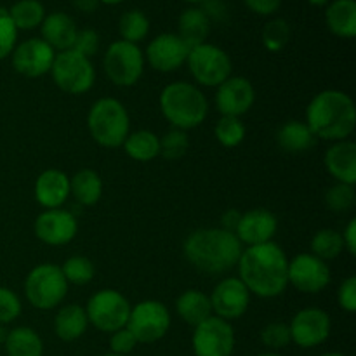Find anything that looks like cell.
I'll use <instances>...</instances> for the list:
<instances>
[{"mask_svg":"<svg viewBox=\"0 0 356 356\" xmlns=\"http://www.w3.org/2000/svg\"><path fill=\"white\" fill-rule=\"evenodd\" d=\"M278 229L277 216L266 209H252L240 218L236 226V238L247 247L261 245V243L273 242V236Z\"/></svg>","mask_w":356,"mask_h":356,"instance_id":"cell-20","label":"cell"},{"mask_svg":"<svg viewBox=\"0 0 356 356\" xmlns=\"http://www.w3.org/2000/svg\"><path fill=\"white\" fill-rule=\"evenodd\" d=\"M238 278L250 294L270 299L284 294L289 285V259L278 243L268 242L242 250Z\"/></svg>","mask_w":356,"mask_h":356,"instance_id":"cell-1","label":"cell"},{"mask_svg":"<svg viewBox=\"0 0 356 356\" xmlns=\"http://www.w3.org/2000/svg\"><path fill=\"white\" fill-rule=\"evenodd\" d=\"M73 6L82 13H94L99 7V0H73Z\"/></svg>","mask_w":356,"mask_h":356,"instance_id":"cell-49","label":"cell"},{"mask_svg":"<svg viewBox=\"0 0 356 356\" xmlns=\"http://www.w3.org/2000/svg\"><path fill=\"white\" fill-rule=\"evenodd\" d=\"M51 75L56 86L63 92L79 96V94L92 89L94 80H96V70L89 58L79 54L73 49H68V51H61L59 54H56Z\"/></svg>","mask_w":356,"mask_h":356,"instance_id":"cell-7","label":"cell"},{"mask_svg":"<svg viewBox=\"0 0 356 356\" xmlns=\"http://www.w3.org/2000/svg\"><path fill=\"white\" fill-rule=\"evenodd\" d=\"M257 356H282V355L275 353V351H270V353H263V355H257Z\"/></svg>","mask_w":356,"mask_h":356,"instance_id":"cell-54","label":"cell"},{"mask_svg":"<svg viewBox=\"0 0 356 356\" xmlns=\"http://www.w3.org/2000/svg\"><path fill=\"white\" fill-rule=\"evenodd\" d=\"M125 153L138 162H149L160 155V138L152 131H136L122 145Z\"/></svg>","mask_w":356,"mask_h":356,"instance_id":"cell-31","label":"cell"},{"mask_svg":"<svg viewBox=\"0 0 356 356\" xmlns=\"http://www.w3.org/2000/svg\"><path fill=\"white\" fill-rule=\"evenodd\" d=\"M325 21L334 35L341 38H353L356 35V2L332 0L327 6Z\"/></svg>","mask_w":356,"mask_h":356,"instance_id":"cell-26","label":"cell"},{"mask_svg":"<svg viewBox=\"0 0 356 356\" xmlns=\"http://www.w3.org/2000/svg\"><path fill=\"white\" fill-rule=\"evenodd\" d=\"M7 334H9V332H7V330L6 329H3V325H0V343H6V337H7Z\"/></svg>","mask_w":356,"mask_h":356,"instance_id":"cell-51","label":"cell"},{"mask_svg":"<svg viewBox=\"0 0 356 356\" xmlns=\"http://www.w3.org/2000/svg\"><path fill=\"white\" fill-rule=\"evenodd\" d=\"M118 31H120L122 40L131 42V44L145 40L149 31L148 16L138 9L125 10L118 21Z\"/></svg>","mask_w":356,"mask_h":356,"instance_id":"cell-33","label":"cell"},{"mask_svg":"<svg viewBox=\"0 0 356 356\" xmlns=\"http://www.w3.org/2000/svg\"><path fill=\"white\" fill-rule=\"evenodd\" d=\"M188 68L200 86L219 87L232 76V59L221 47L212 44H200L190 49Z\"/></svg>","mask_w":356,"mask_h":356,"instance_id":"cell-10","label":"cell"},{"mask_svg":"<svg viewBox=\"0 0 356 356\" xmlns=\"http://www.w3.org/2000/svg\"><path fill=\"white\" fill-rule=\"evenodd\" d=\"M131 302L113 289H103L87 301L86 313L89 323L101 332L113 334L127 325L131 315Z\"/></svg>","mask_w":356,"mask_h":356,"instance_id":"cell-8","label":"cell"},{"mask_svg":"<svg viewBox=\"0 0 356 356\" xmlns=\"http://www.w3.org/2000/svg\"><path fill=\"white\" fill-rule=\"evenodd\" d=\"M21 315V301L16 292L0 287V325L14 322Z\"/></svg>","mask_w":356,"mask_h":356,"instance_id":"cell-42","label":"cell"},{"mask_svg":"<svg viewBox=\"0 0 356 356\" xmlns=\"http://www.w3.org/2000/svg\"><path fill=\"white\" fill-rule=\"evenodd\" d=\"M70 197V177L63 170L49 169L35 183V198L45 209H59Z\"/></svg>","mask_w":356,"mask_h":356,"instance_id":"cell-21","label":"cell"},{"mask_svg":"<svg viewBox=\"0 0 356 356\" xmlns=\"http://www.w3.org/2000/svg\"><path fill=\"white\" fill-rule=\"evenodd\" d=\"M240 218H242V214H240L238 211H235V209H229V211H226L221 218L222 229L235 233L236 226H238V222H240Z\"/></svg>","mask_w":356,"mask_h":356,"instance_id":"cell-48","label":"cell"},{"mask_svg":"<svg viewBox=\"0 0 356 356\" xmlns=\"http://www.w3.org/2000/svg\"><path fill=\"white\" fill-rule=\"evenodd\" d=\"M9 16L17 30H33L44 21L45 9L38 0H17L9 9Z\"/></svg>","mask_w":356,"mask_h":356,"instance_id":"cell-32","label":"cell"},{"mask_svg":"<svg viewBox=\"0 0 356 356\" xmlns=\"http://www.w3.org/2000/svg\"><path fill=\"white\" fill-rule=\"evenodd\" d=\"M42 28V40L47 42L52 49L68 51L72 49L73 42L76 37V24L72 16L65 13H52L44 17L40 24Z\"/></svg>","mask_w":356,"mask_h":356,"instance_id":"cell-23","label":"cell"},{"mask_svg":"<svg viewBox=\"0 0 356 356\" xmlns=\"http://www.w3.org/2000/svg\"><path fill=\"white\" fill-rule=\"evenodd\" d=\"M101 356H122V355H113V353H108V355H101Z\"/></svg>","mask_w":356,"mask_h":356,"instance_id":"cell-56","label":"cell"},{"mask_svg":"<svg viewBox=\"0 0 356 356\" xmlns=\"http://www.w3.org/2000/svg\"><path fill=\"white\" fill-rule=\"evenodd\" d=\"M277 143L284 152L298 155V153H306L316 145V138L306 122L291 120L285 122L277 132Z\"/></svg>","mask_w":356,"mask_h":356,"instance_id":"cell-27","label":"cell"},{"mask_svg":"<svg viewBox=\"0 0 356 356\" xmlns=\"http://www.w3.org/2000/svg\"><path fill=\"white\" fill-rule=\"evenodd\" d=\"M104 73L118 87H131L141 79L145 56L138 44L117 40L108 47L103 59Z\"/></svg>","mask_w":356,"mask_h":356,"instance_id":"cell-9","label":"cell"},{"mask_svg":"<svg viewBox=\"0 0 356 356\" xmlns=\"http://www.w3.org/2000/svg\"><path fill=\"white\" fill-rule=\"evenodd\" d=\"M72 49L75 52H79V54L90 59L94 54H97V51H99V35H97V31L90 30V28L76 31V37Z\"/></svg>","mask_w":356,"mask_h":356,"instance_id":"cell-43","label":"cell"},{"mask_svg":"<svg viewBox=\"0 0 356 356\" xmlns=\"http://www.w3.org/2000/svg\"><path fill=\"white\" fill-rule=\"evenodd\" d=\"M184 2H190V3H205L207 0H184Z\"/></svg>","mask_w":356,"mask_h":356,"instance_id":"cell-53","label":"cell"},{"mask_svg":"<svg viewBox=\"0 0 356 356\" xmlns=\"http://www.w3.org/2000/svg\"><path fill=\"white\" fill-rule=\"evenodd\" d=\"M214 134L222 146L235 148L245 138V125L238 117H221L216 124Z\"/></svg>","mask_w":356,"mask_h":356,"instance_id":"cell-36","label":"cell"},{"mask_svg":"<svg viewBox=\"0 0 356 356\" xmlns=\"http://www.w3.org/2000/svg\"><path fill=\"white\" fill-rule=\"evenodd\" d=\"M188 146H190V139L186 132L179 129H172L160 139V153L169 160L181 159L186 153Z\"/></svg>","mask_w":356,"mask_h":356,"instance_id":"cell-39","label":"cell"},{"mask_svg":"<svg viewBox=\"0 0 356 356\" xmlns=\"http://www.w3.org/2000/svg\"><path fill=\"white\" fill-rule=\"evenodd\" d=\"M289 284L305 294H318L330 284L329 264L313 254H299L289 261Z\"/></svg>","mask_w":356,"mask_h":356,"instance_id":"cell-15","label":"cell"},{"mask_svg":"<svg viewBox=\"0 0 356 356\" xmlns=\"http://www.w3.org/2000/svg\"><path fill=\"white\" fill-rule=\"evenodd\" d=\"M89 327L86 308L79 305H66L54 318V332L65 343L80 339Z\"/></svg>","mask_w":356,"mask_h":356,"instance_id":"cell-24","label":"cell"},{"mask_svg":"<svg viewBox=\"0 0 356 356\" xmlns=\"http://www.w3.org/2000/svg\"><path fill=\"white\" fill-rule=\"evenodd\" d=\"M70 195L83 207H92L103 195V181L99 174L90 169H82L70 179Z\"/></svg>","mask_w":356,"mask_h":356,"instance_id":"cell-29","label":"cell"},{"mask_svg":"<svg viewBox=\"0 0 356 356\" xmlns=\"http://www.w3.org/2000/svg\"><path fill=\"white\" fill-rule=\"evenodd\" d=\"M209 299L214 316L229 322L245 315L250 305V292L240 278L229 277L216 285Z\"/></svg>","mask_w":356,"mask_h":356,"instance_id":"cell-14","label":"cell"},{"mask_svg":"<svg viewBox=\"0 0 356 356\" xmlns=\"http://www.w3.org/2000/svg\"><path fill=\"white\" fill-rule=\"evenodd\" d=\"M176 309L179 318L191 327L200 325L202 322H205V320L212 316L211 299H209L207 294L197 291V289L184 291L177 298Z\"/></svg>","mask_w":356,"mask_h":356,"instance_id":"cell-25","label":"cell"},{"mask_svg":"<svg viewBox=\"0 0 356 356\" xmlns=\"http://www.w3.org/2000/svg\"><path fill=\"white\" fill-rule=\"evenodd\" d=\"M120 2H124V0H99V3H106V6H117Z\"/></svg>","mask_w":356,"mask_h":356,"instance_id":"cell-52","label":"cell"},{"mask_svg":"<svg viewBox=\"0 0 356 356\" xmlns=\"http://www.w3.org/2000/svg\"><path fill=\"white\" fill-rule=\"evenodd\" d=\"M289 40H291V26L285 19H271L263 28V44L268 51H282Z\"/></svg>","mask_w":356,"mask_h":356,"instance_id":"cell-37","label":"cell"},{"mask_svg":"<svg viewBox=\"0 0 356 356\" xmlns=\"http://www.w3.org/2000/svg\"><path fill=\"white\" fill-rule=\"evenodd\" d=\"M312 250L313 256H316L322 261L336 259L341 252L344 250L343 236L341 233L334 232V229H320L312 240Z\"/></svg>","mask_w":356,"mask_h":356,"instance_id":"cell-34","label":"cell"},{"mask_svg":"<svg viewBox=\"0 0 356 356\" xmlns=\"http://www.w3.org/2000/svg\"><path fill=\"white\" fill-rule=\"evenodd\" d=\"M325 167L337 183L356 184V145L353 141H337L327 149Z\"/></svg>","mask_w":356,"mask_h":356,"instance_id":"cell-22","label":"cell"},{"mask_svg":"<svg viewBox=\"0 0 356 356\" xmlns=\"http://www.w3.org/2000/svg\"><path fill=\"white\" fill-rule=\"evenodd\" d=\"M17 40V28L14 26L9 10L0 7V59L13 54Z\"/></svg>","mask_w":356,"mask_h":356,"instance_id":"cell-41","label":"cell"},{"mask_svg":"<svg viewBox=\"0 0 356 356\" xmlns=\"http://www.w3.org/2000/svg\"><path fill=\"white\" fill-rule=\"evenodd\" d=\"M66 282L73 285H87L94 278V264L86 256H73L61 266Z\"/></svg>","mask_w":356,"mask_h":356,"instance_id":"cell-35","label":"cell"},{"mask_svg":"<svg viewBox=\"0 0 356 356\" xmlns=\"http://www.w3.org/2000/svg\"><path fill=\"white\" fill-rule=\"evenodd\" d=\"M209 31H211V19L204 13V9L190 7V9L183 10V14L179 16V33L177 35L188 47L193 49L197 45L205 44Z\"/></svg>","mask_w":356,"mask_h":356,"instance_id":"cell-28","label":"cell"},{"mask_svg":"<svg viewBox=\"0 0 356 356\" xmlns=\"http://www.w3.org/2000/svg\"><path fill=\"white\" fill-rule=\"evenodd\" d=\"M242 250L235 233L222 228L197 229L188 235L183 245L188 263L209 275L226 273L235 268Z\"/></svg>","mask_w":356,"mask_h":356,"instance_id":"cell-2","label":"cell"},{"mask_svg":"<svg viewBox=\"0 0 356 356\" xmlns=\"http://www.w3.org/2000/svg\"><path fill=\"white\" fill-rule=\"evenodd\" d=\"M35 235L47 245H66L72 242L79 229L76 218L65 209H45L35 221Z\"/></svg>","mask_w":356,"mask_h":356,"instance_id":"cell-17","label":"cell"},{"mask_svg":"<svg viewBox=\"0 0 356 356\" xmlns=\"http://www.w3.org/2000/svg\"><path fill=\"white\" fill-rule=\"evenodd\" d=\"M68 294V282L61 266L44 263L35 266L24 280V296L33 308L47 312L65 301Z\"/></svg>","mask_w":356,"mask_h":356,"instance_id":"cell-6","label":"cell"},{"mask_svg":"<svg viewBox=\"0 0 356 356\" xmlns=\"http://www.w3.org/2000/svg\"><path fill=\"white\" fill-rule=\"evenodd\" d=\"M190 47L176 33H162L153 38L146 49L149 66L156 72L170 73L186 63Z\"/></svg>","mask_w":356,"mask_h":356,"instance_id":"cell-18","label":"cell"},{"mask_svg":"<svg viewBox=\"0 0 356 356\" xmlns=\"http://www.w3.org/2000/svg\"><path fill=\"white\" fill-rule=\"evenodd\" d=\"M312 6H316V7H322V6H327L329 3V0H308Z\"/></svg>","mask_w":356,"mask_h":356,"instance_id":"cell-50","label":"cell"},{"mask_svg":"<svg viewBox=\"0 0 356 356\" xmlns=\"http://www.w3.org/2000/svg\"><path fill=\"white\" fill-rule=\"evenodd\" d=\"M337 301L339 306L348 313L356 312V278L348 277L346 280L341 284L339 291H337Z\"/></svg>","mask_w":356,"mask_h":356,"instance_id":"cell-45","label":"cell"},{"mask_svg":"<svg viewBox=\"0 0 356 356\" xmlns=\"http://www.w3.org/2000/svg\"><path fill=\"white\" fill-rule=\"evenodd\" d=\"M322 356H344L343 353H336V351H332V353H325V355H322Z\"/></svg>","mask_w":356,"mask_h":356,"instance_id":"cell-55","label":"cell"},{"mask_svg":"<svg viewBox=\"0 0 356 356\" xmlns=\"http://www.w3.org/2000/svg\"><path fill=\"white\" fill-rule=\"evenodd\" d=\"M327 207L334 212H346L355 204V186L337 183L325 193Z\"/></svg>","mask_w":356,"mask_h":356,"instance_id":"cell-38","label":"cell"},{"mask_svg":"<svg viewBox=\"0 0 356 356\" xmlns=\"http://www.w3.org/2000/svg\"><path fill=\"white\" fill-rule=\"evenodd\" d=\"M341 236H343L344 249H346L351 256H355L356 254V219H351V221L348 222L346 229H344V233Z\"/></svg>","mask_w":356,"mask_h":356,"instance_id":"cell-47","label":"cell"},{"mask_svg":"<svg viewBox=\"0 0 356 356\" xmlns=\"http://www.w3.org/2000/svg\"><path fill=\"white\" fill-rule=\"evenodd\" d=\"M7 356H42L44 355V343L40 336L30 327H16L9 330L6 337Z\"/></svg>","mask_w":356,"mask_h":356,"instance_id":"cell-30","label":"cell"},{"mask_svg":"<svg viewBox=\"0 0 356 356\" xmlns=\"http://www.w3.org/2000/svg\"><path fill=\"white\" fill-rule=\"evenodd\" d=\"M191 344L195 356H232L235 351V330L232 323L212 315L195 327Z\"/></svg>","mask_w":356,"mask_h":356,"instance_id":"cell-12","label":"cell"},{"mask_svg":"<svg viewBox=\"0 0 356 356\" xmlns=\"http://www.w3.org/2000/svg\"><path fill=\"white\" fill-rule=\"evenodd\" d=\"M256 92L252 83L243 76H229L218 87L216 106L222 117H242L252 108Z\"/></svg>","mask_w":356,"mask_h":356,"instance_id":"cell-19","label":"cell"},{"mask_svg":"<svg viewBox=\"0 0 356 356\" xmlns=\"http://www.w3.org/2000/svg\"><path fill=\"white\" fill-rule=\"evenodd\" d=\"M127 327L136 341L143 344H152L163 339L170 329V313L160 301H141L131 308Z\"/></svg>","mask_w":356,"mask_h":356,"instance_id":"cell-11","label":"cell"},{"mask_svg":"<svg viewBox=\"0 0 356 356\" xmlns=\"http://www.w3.org/2000/svg\"><path fill=\"white\" fill-rule=\"evenodd\" d=\"M136 346H138V341H136V337L132 336L131 330H129L127 327H124V329H120V330H117V332L111 334L110 348H111V353L113 355L127 356L131 351H134Z\"/></svg>","mask_w":356,"mask_h":356,"instance_id":"cell-44","label":"cell"},{"mask_svg":"<svg viewBox=\"0 0 356 356\" xmlns=\"http://www.w3.org/2000/svg\"><path fill=\"white\" fill-rule=\"evenodd\" d=\"M306 125L315 138L332 143L348 141L356 125L353 99L343 90H322L308 104Z\"/></svg>","mask_w":356,"mask_h":356,"instance_id":"cell-3","label":"cell"},{"mask_svg":"<svg viewBox=\"0 0 356 356\" xmlns=\"http://www.w3.org/2000/svg\"><path fill=\"white\" fill-rule=\"evenodd\" d=\"M56 52L42 38H28L13 51V66L19 75L37 79L51 72Z\"/></svg>","mask_w":356,"mask_h":356,"instance_id":"cell-16","label":"cell"},{"mask_svg":"<svg viewBox=\"0 0 356 356\" xmlns=\"http://www.w3.org/2000/svg\"><path fill=\"white\" fill-rule=\"evenodd\" d=\"M245 6L249 7L250 10H254L256 14H261V16H270V14L277 13L280 9L282 0H243Z\"/></svg>","mask_w":356,"mask_h":356,"instance_id":"cell-46","label":"cell"},{"mask_svg":"<svg viewBox=\"0 0 356 356\" xmlns=\"http://www.w3.org/2000/svg\"><path fill=\"white\" fill-rule=\"evenodd\" d=\"M160 108L172 127L184 132L204 124L209 113L207 97L190 82L169 83L160 94Z\"/></svg>","mask_w":356,"mask_h":356,"instance_id":"cell-4","label":"cell"},{"mask_svg":"<svg viewBox=\"0 0 356 356\" xmlns=\"http://www.w3.org/2000/svg\"><path fill=\"white\" fill-rule=\"evenodd\" d=\"M332 322H330L329 313L320 308H305L298 312L292 318L289 330H291V339L298 346L309 350L325 343L330 336Z\"/></svg>","mask_w":356,"mask_h":356,"instance_id":"cell-13","label":"cell"},{"mask_svg":"<svg viewBox=\"0 0 356 356\" xmlns=\"http://www.w3.org/2000/svg\"><path fill=\"white\" fill-rule=\"evenodd\" d=\"M261 341L266 348H270L271 351H278L287 348L292 343L291 339V330L289 325L284 322H273L268 323L266 327L261 332Z\"/></svg>","mask_w":356,"mask_h":356,"instance_id":"cell-40","label":"cell"},{"mask_svg":"<svg viewBox=\"0 0 356 356\" xmlns=\"http://www.w3.org/2000/svg\"><path fill=\"white\" fill-rule=\"evenodd\" d=\"M87 127L97 145L118 148L131 134V118L124 104L115 97H103L90 106Z\"/></svg>","mask_w":356,"mask_h":356,"instance_id":"cell-5","label":"cell"}]
</instances>
